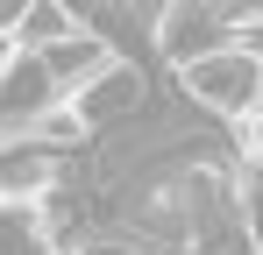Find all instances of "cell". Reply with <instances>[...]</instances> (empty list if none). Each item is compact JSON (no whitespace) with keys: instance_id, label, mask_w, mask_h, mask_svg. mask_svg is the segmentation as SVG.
Here are the masks:
<instances>
[{"instance_id":"obj_1","label":"cell","mask_w":263,"mask_h":255,"mask_svg":"<svg viewBox=\"0 0 263 255\" xmlns=\"http://www.w3.org/2000/svg\"><path fill=\"white\" fill-rule=\"evenodd\" d=\"M178 92L199 107V114H214L220 128L249 121L263 107V50L249 42H220L206 57H192V64H178Z\"/></svg>"},{"instance_id":"obj_2","label":"cell","mask_w":263,"mask_h":255,"mask_svg":"<svg viewBox=\"0 0 263 255\" xmlns=\"http://www.w3.org/2000/svg\"><path fill=\"white\" fill-rule=\"evenodd\" d=\"M71 107H79V121H86L92 135H100V128H121V121H135V114L149 107V78L135 71L128 57H114L92 85H79V92H71Z\"/></svg>"},{"instance_id":"obj_3","label":"cell","mask_w":263,"mask_h":255,"mask_svg":"<svg viewBox=\"0 0 263 255\" xmlns=\"http://www.w3.org/2000/svg\"><path fill=\"white\" fill-rule=\"evenodd\" d=\"M114 57H121V50L107 42V29H71L64 42H50V50H43V71H50V85L71 99V92H79V85H92Z\"/></svg>"},{"instance_id":"obj_4","label":"cell","mask_w":263,"mask_h":255,"mask_svg":"<svg viewBox=\"0 0 263 255\" xmlns=\"http://www.w3.org/2000/svg\"><path fill=\"white\" fill-rule=\"evenodd\" d=\"M71 29H86L71 0H22V7H14V22H7V42H14L22 57H43L50 42H64Z\"/></svg>"},{"instance_id":"obj_5","label":"cell","mask_w":263,"mask_h":255,"mask_svg":"<svg viewBox=\"0 0 263 255\" xmlns=\"http://www.w3.org/2000/svg\"><path fill=\"white\" fill-rule=\"evenodd\" d=\"M29 142H36V149H50V156H71V149H86V142H92V128L79 121V107L64 99V107H50L43 121H36V135H29Z\"/></svg>"},{"instance_id":"obj_6","label":"cell","mask_w":263,"mask_h":255,"mask_svg":"<svg viewBox=\"0 0 263 255\" xmlns=\"http://www.w3.org/2000/svg\"><path fill=\"white\" fill-rule=\"evenodd\" d=\"M121 7H128L135 22H142V29H149V36H157V22H164V14H171L178 0H121Z\"/></svg>"},{"instance_id":"obj_7","label":"cell","mask_w":263,"mask_h":255,"mask_svg":"<svg viewBox=\"0 0 263 255\" xmlns=\"http://www.w3.org/2000/svg\"><path fill=\"white\" fill-rule=\"evenodd\" d=\"M0 7H7V0H0Z\"/></svg>"}]
</instances>
